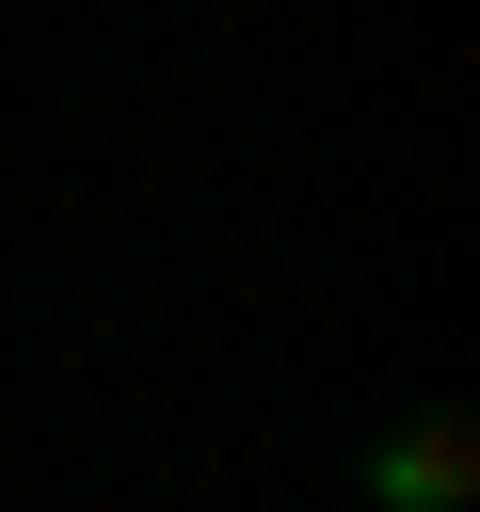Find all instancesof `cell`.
Returning a JSON list of instances; mask_svg holds the SVG:
<instances>
[{
	"instance_id": "6da1fadb",
	"label": "cell",
	"mask_w": 480,
	"mask_h": 512,
	"mask_svg": "<svg viewBox=\"0 0 480 512\" xmlns=\"http://www.w3.org/2000/svg\"><path fill=\"white\" fill-rule=\"evenodd\" d=\"M384 512H464L480 496V448H464V416H416V432H368V464H352Z\"/></svg>"
}]
</instances>
